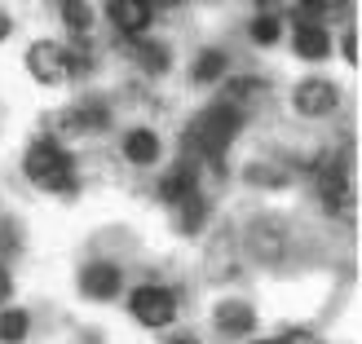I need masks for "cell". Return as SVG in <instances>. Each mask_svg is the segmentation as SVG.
I'll return each mask as SVG.
<instances>
[{"instance_id":"8fae6325","label":"cell","mask_w":362,"mask_h":344,"mask_svg":"<svg viewBox=\"0 0 362 344\" xmlns=\"http://www.w3.org/2000/svg\"><path fill=\"white\" fill-rule=\"evenodd\" d=\"M212 322H216L221 336H252L257 331V309H252L247 300H221L216 314H212Z\"/></svg>"},{"instance_id":"44dd1931","label":"cell","mask_w":362,"mask_h":344,"mask_svg":"<svg viewBox=\"0 0 362 344\" xmlns=\"http://www.w3.org/2000/svg\"><path fill=\"white\" fill-rule=\"evenodd\" d=\"M279 18L274 13H257L247 23V35H252V45H261V49H269V45H279Z\"/></svg>"},{"instance_id":"8992f818","label":"cell","mask_w":362,"mask_h":344,"mask_svg":"<svg viewBox=\"0 0 362 344\" xmlns=\"http://www.w3.org/2000/svg\"><path fill=\"white\" fill-rule=\"evenodd\" d=\"M119 292H124L119 265H111V261H88V265L80 269V296H84V300L106 304V300H115Z\"/></svg>"},{"instance_id":"4316f807","label":"cell","mask_w":362,"mask_h":344,"mask_svg":"<svg viewBox=\"0 0 362 344\" xmlns=\"http://www.w3.org/2000/svg\"><path fill=\"white\" fill-rule=\"evenodd\" d=\"M9 31H13V18H9L5 9H0V45H5V40H9Z\"/></svg>"},{"instance_id":"d4e9b609","label":"cell","mask_w":362,"mask_h":344,"mask_svg":"<svg viewBox=\"0 0 362 344\" xmlns=\"http://www.w3.org/2000/svg\"><path fill=\"white\" fill-rule=\"evenodd\" d=\"M9 296H13V274H9L5 265H0V304H5Z\"/></svg>"},{"instance_id":"5bb4252c","label":"cell","mask_w":362,"mask_h":344,"mask_svg":"<svg viewBox=\"0 0 362 344\" xmlns=\"http://www.w3.org/2000/svg\"><path fill=\"white\" fill-rule=\"evenodd\" d=\"M173 216H177V234L194 239V234L208 225V198L199 194V190H190L186 198H177V203H173Z\"/></svg>"},{"instance_id":"277c9868","label":"cell","mask_w":362,"mask_h":344,"mask_svg":"<svg viewBox=\"0 0 362 344\" xmlns=\"http://www.w3.org/2000/svg\"><path fill=\"white\" fill-rule=\"evenodd\" d=\"M292 106H296V115H305V119H327L336 106H340V88L327 76H310V80L296 84Z\"/></svg>"},{"instance_id":"ffe728a7","label":"cell","mask_w":362,"mask_h":344,"mask_svg":"<svg viewBox=\"0 0 362 344\" xmlns=\"http://www.w3.org/2000/svg\"><path fill=\"white\" fill-rule=\"evenodd\" d=\"M27 336H31L27 309H0V344H23Z\"/></svg>"},{"instance_id":"9c48e42d","label":"cell","mask_w":362,"mask_h":344,"mask_svg":"<svg viewBox=\"0 0 362 344\" xmlns=\"http://www.w3.org/2000/svg\"><path fill=\"white\" fill-rule=\"evenodd\" d=\"M247 247H252V256L261 265H279L287 256V234H283L279 221L261 216V221H252V230H247Z\"/></svg>"},{"instance_id":"cb8c5ba5","label":"cell","mask_w":362,"mask_h":344,"mask_svg":"<svg viewBox=\"0 0 362 344\" xmlns=\"http://www.w3.org/2000/svg\"><path fill=\"white\" fill-rule=\"evenodd\" d=\"M279 344H322V340H318L310 327H292V331H283V336H279Z\"/></svg>"},{"instance_id":"d6986e66","label":"cell","mask_w":362,"mask_h":344,"mask_svg":"<svg viewBox=\"0 0 362 344\" xmlns=\"http://www.w3.org/2000/svg\"><path fill=\"white\" fill-rule=\"evenodd\" d=\"M58 13H62V23H66V31L76 35V40H84V35L93 31V9H88V0H58Z\"/></svg>"},{"instance_id":"7402d4cb","label":"cell","mask_w":362,"mask_h":344,"mask_svg":"<svg viewBox=\"0 0 362 344\" xmlns=\"http://www.w3.org/2000/svg\"><path fill=\"white\" fill-rule=\"evenodd\" d=\"M300 5V23H318V18H332L349 5V0H296Z\"/></svg>"},{"instance_id":"f1b7e54d","label":"cell","mask_w":362,"mask_h":344,"mask_svg":"<svg viewBox=\"0 0 362 344\" xmlns=\"http://www.w3.org/2000/svg\"><path fill=\"white\" fill-rule=\"evenodd\" d=\"M155 5H164V9H173V5H181V0H155Z\"/></svg>"},{"instance_id":"9a60e30c","label":"cell","mask_w":362,"mask_h":344,"mask_svg":"<svg viewBox=\"0 0 362 344\" xmlns=\"http://www.w3.org/2000/svg\"><path fill=\"white\" fill-rule=\"evenodd\" d=\"M296 53H300L305 62L332 58V31L318 27V23H300V27H296Z\"/></svg>"},{"instance_id":"f546056e","label":"cell","mask_w":362,"mask_h":344,"mask_svg":"<svg viewBox=\"0 0 362 344\" xmlns=\"http://www.w3.org/2000/svg\"><path fill=\"white\" fill-rule=\"evenodd\" d=\"M252 344H279V340H252Z\"/></svg>"},{"instance_id":"7a4b0ae2","label":"cell","mask_w":362,"mask_h":344,"mask_svg":"<svg viewBox=\"0 0 362 344\" xmlns=\"http://www.w3.org/2000/svg\"><path fill=\"white\" fill-rule=\"evenodd\" d=\"M23 172L45 194H76L80 190L76 159H71V150H62L58 137H35L27 146V155H23Z\"/></svg>"},{"instance_id":"30bf717a","label":"cell","mask_w":362,"mask_h":344,"mask_svg":"<svg viewBox=\"0 0 362 344\" xmlns=\"http://www.w3.org/2000/svg\"><path fill=\"white\" fill-rule=\"evenodd\" d=\"M190 190H199V164L186 155V159H177V164H173L164 177H159V198L173 208L177 198H186Z\"/></svg>"},{"instance_id":"e0dca14e","label":"cell","mask_w":362,"mask_h":344,"mask_svg":"<svg viewBox=\"0 0 362 344\" xmlns=\"http://www.w3.org/2000/svg\"><path fill=\"white\" fill-rule=\"evenodd\" d=\"M226 71H230L226 49H204L194 58V66H190V80L194 84H216V80H226Z\"/></svg>"},{"instance_id":"5b68a950","label":"cell","mask_w":362,"mask_h":344,"mask_svg":"<svg viewBox=\"0 0 362 344\" xmlns=\"http://www.w3.org/2000/svg\"><path fill=\"white\" fill-rule=\"evenodd\" d=\"M318 198H322V208L327 212H340V208H349V198H354V177L345 168V159L332 155L327 164L318 168Z\"/></svg>"},{"instance_id":"83f0119b","label":"cell","mask_w":362,"mask_h":344,"mask_svg":"<svg viewBox=\"0 0 362 344\" xmlns=\"http://www.w3.org/2000/svg\"><path fill=\"white\" fill-rule=\"evenodd\" d=\"M164 344H199V336H190V331H177V336H168Z\"/></svg>"},{"instance_id":"4fadbf2b","label":"cell","mask_w":362,"mask_h":344,"mask_svg":"<svg viewBox=\"0 0 362 344\" xmlns=\"http://www.w3.org/2000/svg\"><path fill=\"white\" fill-rule=\"evenodd\" d=\"M124 159L129 164H137V168H151L159 155H164V141H159V133H151V129H129L124 133Z\"/></svg>"},{"instance_id":"2e32d148","label":"cell","mask_w":362,"mask_h":344,"mask_svg":"<svg viewBox=\"0 0 362 344\" xmlns=\"http://www.w3.org/2000/svg\"><path fill=\"white\" fill-rule=\"evenodd\" d=\"M230 247H234V234L221 230V234L212 239V247H208V261H204V274H208L212 283L234 278V256H230Z\"/></svg>"},{"instance_id":"6da1fadb","label":"cell","mask_w":362,"mask_h":344,"mask_svg":"<svg viewBox=\"0 0 362 344\" xmlns=\"http://www.w3.org/2000/svg\"><path fill=\"white\" fill-rule=\"evenodd\" d=\"M239 129H243V111H239V106L212 102L208 111L190 124V137L186 141H190V150L199 159H208L216 172H226V150H230V141L239 137Z\"/></svg>"},{"instance_id":"ba28073f","label":"cell","mask_w":362,"mask_h":344,"mask_svg":"<svg viewBox=\"0 0 362 344\" xmlns=\"http://www.w3.org/2000/svg\"><path fill=\"white\" fill-rule=\"evenodd\" d=\"M106 18L115 23V31L129 35H146L155 23V0H106Z\"/></svg>"},{"instance_id":"484cf974","label":"cell","mask_w":362,"mask_h":344,"mask_svg":"<svg viewBox=\"0 0 362 344\" xmlns=\"http://www.w3.org/2000/svg\"><path fill=\"white\" fill-rule=\"evenodd\" d=\"M345 58L358 66V31H349V35H345Z\"/></svg>"},{"instance_id":"ac0fdd59","label":"cell","mask_w":362,"mask_h":344,"mask_svg":"<svg viewBox=\"0 0 362 344\" xmlns=\"http://www.w3.org/2000/svg\"><path fill=\"white\" fill-rule=\"evenodd\" d=\"M265 93H269V84H265L261 76H239V80L226 84V97H221V102H230V106H239V111H243V106L261 102Z\"/></svg>"},{"instance_id":"52a82bcc","label":"cell","mask_w":362,"mask_h":344,"mask_svg":"<svg viewBox=\"0 0 362 344\" xmlns=\"http://www.w3.org/2000/svg\"><path fill=\"white\" fill-rule=\"evenodd\" d=\"M27 71H31V80H35V84H45V88L66 84V53H62V45H53V40H35V45L27 49Z\"/></svg>"},{"instance_id":"3957f363","label":"cell","mask_w":362,"mask_h":344,"mask_svg":"<svg viewBox=\"0 0 362 344\" xmlns=\"http://www.w3.org/2000/svg\"><path fill=\"white\" fill-rule=\"evenodd\" d=\"M129 314L141 322V327L164 331V327L177 322V292L173 287H159V283H141L129 296Z\"/></svg>"},{"instance_id":"603a6c76","label":"cell","mask_w":362,"mask_h":344,"mask_svg":"<svg viewBox=\"0 0 362 344\" xmlns=\"http://www.w3.org/2000/svg\"><path fill=\"white\" fill-rule=\"evenodd\" d=\"M18 247H23V234H18V225L9 216H0V256H13Z\"/></svg>"},{"instance_id":"7c38bea8","label":"cell","mask_w":362,"mask_h":344,"mask_svg":"<svg viewBox=\"0 0 362 344\" xmlns=\"http://www.w3.org/2000/svg\"><path fill=\"white\" fill-rule=\"evenodd\" d=\"M129 53H133V62L146 71V76H168V66H173L168 45L151 40V35H129Z\"/></svg>"}]
</instances>
